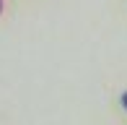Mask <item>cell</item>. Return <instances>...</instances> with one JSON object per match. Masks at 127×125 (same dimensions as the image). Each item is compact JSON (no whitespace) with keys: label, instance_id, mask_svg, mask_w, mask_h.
Masks as SVG:
<instances>
[{"label":"cell","instance_id":"obj_1","mask_svg":"<svg viewBox=\"0 0 127 125\" xmlns=\"http://www.w3.org/2000/svg\"><path fill=\"white\" fill-rule=\"evenodd\" d=\"M122 104H125V110H127V91L122 94Z\"/></svg>","mask_w":127,"mask_h":125},{"label":"cell","instance_id":"obj_2","mask_svg":"<svg viewBox=\"0 0 127 125\" xmlns=\"http://www.w3.org/2000/svg\"><path fill=\"white\" fill-rule=\"evenodd\" d=\"M0 10H3V0H0Z\"/></svg>","mask_w":127,"mask_h":125}]
</instances>
